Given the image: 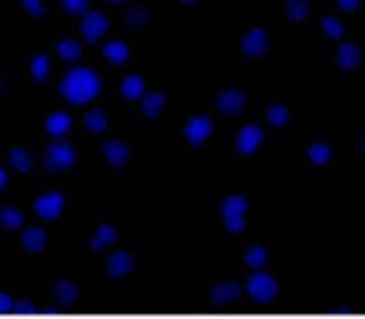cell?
Returning a JSON list of instances; mask_svg holds the SVG:
<instances>
[{
    "instance_id": "1",
    "label": "cell",
    "mask_w": 365,
    "mask_h": 319,
    "mask_svg": "<svg viewBox=\"0 0 365 319\" xmlns=\"http://www.w3.org/2000/svg\"><path fill=\"white\" fill-rule=\"evenodd\" d=\"M61 95L70 105H85L100 93V75L88 65L70 67L58 83Z\"/></svg>"
},
{
    "instance_id": "2",
    "label": "cell",
    "mask_w": 365,
    "mask_h": 319,
    "mask_svg": "<svg viewBox=\"0 0 365 319\" xmlns=\"http://www.w3.org/2000/svg\"><path fill=\"white\" fill-rule=\"evenodd\" d=\"M75 165V150H73L70 143L56 138L45 145L43 152V167L48 172H66Z\"/></svg>"
},
{
    "instance_id": "3",
    "label": "cell",
    "mask_w": 365,
    "mask_h": 319,
    "mask_svg": "<svg viewBox=\"0 0 365 319\" xmlns=\"http://www.w3.org/2000/svg\"><path fill=\"white\" fill-rule=\"evenodd\" d=\"M108 28H111V20H108L106 13L85 11L83 15H80V38H83L85 43H98V40L108 33Z\"/></svg>"
},
{
    "instance_id": "4",
    "label": "cell",
    "mask_w": 365,
    "mask_h": 319,
    "mask_svg": "<svg viewBox=\"0 0 365 319\" xmlns=\"http://www.w3.org/2000/svg\"><path fill=\"white\" fill-rule=\"evenodd\" d=\"M63 207H66V195L58 193V190H45L33 202L35 215H38L40 220H58Z\"/></svg>"
},
{
    "instance_id": "5",
    "label": "cell",
    "mask_w": 365,
    "mask_h": 319,
    "mask_svg": "<svg viewBox=\"0 0 365 319\" xmlns=\"http://www.w3.org/2000/svg\"><path fill=\"white\" fill-rule=\"evenodd\" d=\"M211 132H213V120L208 115H193L182 125V135H185V140H188L193 148L203 145Z\"/></svg>"
},
{
    "instance_id": "6",
    "label": "cell",
    "mask_w": 365,
    "mask_h": 319,
    "mask_svg": "<svg viewBox=\"0 0 365 319\" xmlns=\"http://www.w3.org/2000/svg\"><path fill=\"white\" fill-rule=\"evenodd\" d=\"M135 270V254L128 252V249H118L111 257L106 259V275L113 280H120V277L130 275Z\"/></svg>"
},
{
    "instance_id": "7",
    "label": "cell",
    "mask_w": 365,
    "mask_h": 319,
    "mask_svg": "<svg viewBox=\"0 0 365 319\" xmlns=\"http://www.w3.org/2000/svg\"><path fill=\"white\" fill-rule=\"evenodd\" d=\"M100 155L111 167H125L130 160V148L123 140H106L100 145Z\"/></svg>"
},
{
    "instance_id": "8",
    "label": "cell",
    "mask_w": 365,
    "mask_h": 319,
    "mask_svg": "<svg viewBox=\"0 0 365 319\" xmlns=\"http://www.w3.org/2000/svg\"><path fill=\"white\" fill-rule=\"evenodd\" d=\"M268 48V35L266 30H260V28H250L243 33V38H240V50H243L248 58H258L263 56Z\"/></svg>"
},
{
    "instance_id": "9",
    "label": "cell",
    "mask_w": 365,
    "mask_h": 319,
    "mask_svg": "<svg viewBox=\"0 0 365 319\" xmlns=\"http://www.w3.org/2000/svg\"><path fill=\"white\" fill-rule=\"evenodd\" d=\"M216 108L223 112V115H235L245 108V95L240 90L225 88L216 95Z\"/></svg>"
},
{
    "instance_id": "10",
    "label": "cell",
    "mask_w": 365,
    "mask_h": 319,
    "mask_svg": "<svg viewBox=\"0 0 365 319\" xmlns=\"http://www.w3.org/2000/svg\"><path fill=\"white\" fill-rule=\"evenodd\" d=\"M248 292L255 299H271L276 294V280L266 272H253L248 277Z\"/></svg>"
},
{
    "instance_id": "11",
    "label": "cell",
    "mask_w": 365,
    "mask_h": 319,
    "mask_svg": "<svg viewBox=\"0 0 365 319\" xmlns=\"http://www.w3.org/2000/svg\"><path fill=\"white\" fill-rule=\"evenodd\" d=\"M260 143H263V130H260L258 125L240 127L238 138H235V148H238V152H243V155L255 152V150L260 148Z\"/></svg>"
},
{
    "instance_id": "12",
    "label": "cell",
    "mask_w": 365,
    "mask_h": 319,
    "mask_svg": "<svg viewBox=\"0 0 365 319\" xmlns=\"http://www.w3.org/2000/svg\"><path fill=\"white\" fill-rule=\"evenodd\" d=\"M45 130H48V135H53V138H66L68 132L73 130V115L66 110L50 112L48 120H45Z\"/></svg>"
},
{
    "instance_id": "13",
    "label": "cell",
    "mask_w": 365,
    "mask_h": 319,
    "mask_svg": "<svg viewBox=\"0 0 365 319\" xmlns=\"http://www.w3.org/2000/svg\"><path fill=\"white\" fill-rule=\"evenodd\" d=\"M33 152H30L28 148H23V145H16V148L8 150V165H11V170H16L18 175H25V172H30V167H33Z\"/></svg>"
},
{
    "instance_id": "14",
    "label": "cell",
    "mask_w": 365,
    "mask_h": 319,
    "mask_svg": "<svg viewBox=\"0 0 365 319\" xmlns=\"http://www.w3.org/2000/svg\"><path fill=\"white\" fill-rule=\"evenodd\" d=\"M20 245L28 252H43L45 245H48V232L43 230V227L33 225V227H25L20 235Z\"/></svg>"
},
{
    "instance_id": "15",
    "label": "cell",
    "mask_w": 365,
    "mask_h": 319,
    "mask_svg": "<svg viewBox=\"0 0 365 319\" xmlns=\"http://www.w3.org/2000/svg\"><path fill=\"white\" fill-rule=\"evenodd\" d=\"M145 93V80L138 75V72H128L120 80V95L125 100H140Z\"/></svg>"
},
{
    "instance_id": "16",
    "label": "cell",
    "mask_w": 365,
    "mask_h": 319,
    "mask_svg": "<svg viewBox=\"0 0 365 319\" xmlns=\"http://www.w3.org/2000/svg\"><path fill=\"white\" fill-rule=\"evenodd\" d=\"M103 58H106L111 65H123L130 58V48H128L125 40H108L103 45Z\"/></svg>"
},
{
    "instance_id": "17",
    "label": "cell",
    "mask_w": 365,
    "mask_h": 319,
    "mask_svg": "<svg viewBox=\"0 0 365 319\" xmlns=\"http://www.w3.org/2000/svg\"><path fill=\"white\" fill-rule=\"evenodd\" d=\"M163 110H166V95L163 93H143V98H140V112H143L145 117L155 120Z\"/></svg>"
},
{
    "instance_id": "18",
    "label": "cell",
    "mask_w": 365,
    "mask_h": 319,
    "mask_svg": "<svg viewBox=\"0 0 365 319\" xmlns=\"http://www.w3.org/2000/svg\"><path fill=\"white\" fill-rule=\"evenodd\" d=\"M118 240V230L111 225V222H103L93 230V237H90V249H103L108 245H113Z\"/></svg>"
},
{
    "instance_id": "19",
    "label": "cell",
    "mask_w": 365,
    "mask_h": 319,
    "mask_svg": "<svg viewBox=\"0 0 365 319\" xmlns=\"http://www.w3.org/2000/svg\"><path fill=\"white\" fill-rule=\"evenodd\" d=\"M238 297H240V285L238 282H230V280L218 282V285L213 287V292H211V299L213 302H218V304H228V302H233V299H238Z\"/></svg>"
},
{
    "instance_id": "20",
    "label": "cell",
    "mask_w": 365,
    "mask_h": 319,
    "mask_svg": "<svg viewBox=\"0 0 365 319\" xmlns=\"http://www.w3.org/2000/svg\"><path fill=\"white\" fill-rule=\"evenodd\" d=\"M56 53L61 56V60L75 63V60H80V56H83V45L78 43L75 38H63L56 43Z\"/></svg>"
},
{
    "instance_id": "21",
    "label": "cell",
    "mask_w": 365,
    "mask_h": 319,
    "mask_svg": "<svg viewBox=\"0 0 365 319\" xmlns=\"http://www.w3.org/2000/svg\"><path fill=\"white\" fill-rule=\"evenodd\" d=\"M221 212L223 215H245L248 212V200L243 195H225L221 200Z\"/></svg>"
},
{
    "instance_id": "22",
    "label": "cell",
    "mask_w": 365,
    "mask_h": 319,
    "mask_svg": "<svg viewBox=\"0 0 365 319\" xmlns=\"http://www.w3.org/2000/svg\"><path fill=\"white\" fill-rule=\"evenodd\" d=\"M30 75H33L35 83H45L50 75V60L45 53H35L33 58H30Z\"/></svg>"
},
{
    "instance_id": "23",
    "label": "cell",
    "mask_w": 365,
    "mask_h": 319,
    "mask_svg": "<svg viewBox=\"0 0 365 319\" xmlns=\"http://www.w3.org/2000/svg\"><path fill=\"white\" fill-rule=\"evenodd\" d=\"M83 122L90 132H103L108 127V112L103 108H90L83 115Z\"/></svg>"
},
{
    "instance_id": "24",
    "label": "cell",
    "mask_w": 365,
    "mask_h": 319,
    "mask_svg": "<svg viewBox=\"0 0 365 319\" xmlns=\"http://www.w3.org/2000/svg\"><path fill=\"white\" fill-rule=\"evenodd\" d=\"M23 212L13 204H6V207H0V227H6V230H20L23 227Z\"/></svg>"
},
{
    "instance_id": "25",
    "label": "cell",
    "mask_w": 365,
    "mask_h": 319,
    "mask_svg": "<svg viewBox=\"0 0 365 319\" xmlns=\"http://www.w3.org/2000/svg\"><path fill=\"white\" fill-rule=\"evenodd\" d=\"M150 20V13L145 6H130L125 11V22H128V28H133V30H140L145 28V22Z\"/></svg>"
},
{
    "instance_id": "26",
    "label": "cell",
    "mask_w": 365,
    "mask_h": 319,
    "mask_svg": "<svg viewBox=\"0 0 365 319\" xmlns=\"http://www.w3.org/2000/svg\"><path fill=\"white\" fill-rule=\"evenodd\" d=\"M53 294H56L58 302H73V299L78 297V287H75V282L61 280L56 287H53Z\"/></svg>"
},
{
    "instance_id": "27",
    "label": "cell",
    "mask_w": 365,
    "mask_h": 319,
    "mask_svg": "<svg viewBox=\"0 0 365 319\" xmlns=\"http://www.w3.org/2000/svg\"><path fill=\"white\" fill-rule=\"evenodd\" d=\"M266 259H268L266 249L258 247V245H253V247L245 252V262H248L250 267H263V264H266Z\"/></svg>"
},
{
    "instance_id": "28",
    "label": "cell",
    "mask_w": 365,
    "mask_h": 319,
    "mask_svg": "<svg viewBox=\"0 0 365 319\" xmlns=\"http://www.w3.org/2000/svg\"><path fill=\"white\" fill-rule=\"evenodd\" d=\"M61 6L68 15H83L88 11V0H61Z\"/></svg>"
},
{
    "instance_id": "29",
    "label": "cell",
    "mask_w": 365,
    "mask_h": 319,
    "mask_svg": "<svg viewBox=\"0 0 365 319\" xmlns=\"http://www.w3.org/2000/svg\"><path fill=\"white\" fill-rule=\"evenodd\" d=\"M23 11L33 18H43L45 15V3L43 0H20Z\"/></svg>"
},
{
    "instance_id": "30",
    "label": "cell",
    "mask_w": 365,
    "mask_h": 319,
    "mask_svg": "<svg viewBox=\"0 0 365 319\" xmlns=\"http://www.w3.org/2000/svg\"><path fill=\"white\" fill-rule=\"evenodd\" d=\"M245 215H223V227L228 232H243L245 230Z\"/></svg>"
},
{
    "instance_id": "31",
    "label": "cell",
    "mask_w": 365,
    "mask_h": 319,
    "mask_svg": "<svg viewBox=\"0 0 365 319\" xmlns=\"http://www.w3.org/2000/svg\"><path fill=\"white\" fill-rule=\"evenodd\" d=\"M285 117H288V110H285L283 105H273L271 110H268V120H271L273 125H283Z\"/></svg>"
},
{
    "instance_id": "32",
    "label": "cell",
    "mask_w": 365,
    "mask_h": 319,
    "mask_svg": "<svg viewBox=\"0 0 365 319\" xmlns=\"http://www.w3.org/2000/svg\"><path fill=\"white\" fill-rule=\"evenodd\" d=\"M288 11H290V15H293V18H300L305 13V6H303V3H295V0H293V3L288 6Z\"/></svg>"
},
{
    "instance_id": "33",
    "label": "cell",
    "mask_w": 365,
    "mask_h": 319,
    "mask_svg": "<svg viewBox=\"0 0 365 319\" xmlns=\"http://www.w3.org/2000/svg\"><path fill=\"white\" fill-rule=\"evenodd\" d=\"M13 304V297L8 292H0V309H8Z\"/></svg>"
},
{
    "instance_id": "34",
    "label": "cell",
    "mask_w": 365,
    "mask_h": 319,
    "mask_svg": "<svg viewBox=\"0 0 365 319\" xmlns=\"http://www.w3.org/2000/svg\"><path fill=\"white\" fill-rule=\"evenodd\" d=\"M6 185H8V170H6L3 165H0V190L6 188Z\"/></svg>"
},
{
    "instance_id": "35",
    "label": "cell",
    "mask_w": 365,
    "mask_h": 319,
    "mask_svg": "<svg viewBox=\"0 0 365 319\" xmlns=\"http://www.w3.org/2000/svg\"><path fill=\"white\" fill-rule=\"evenodd\" d=\"M0 93H6V77L0 75Z\"/></svg>"
},
{
    "instance_id": "36",
    "label": "cell",
    "mask_w": 365,
    "mask_h": 319,
    "mask_svg": "<svg viewBox=\"0 0 365 319\" xmlns=\"http://www.w3.org/2000/svg\"><path fill=\"white\" fill-rule=\"evenodd\" d=\"M178 3H182V6H193V3H198V0H178Z\"/></svg>"
},
{
    "instance_id": "37",
    "label": "cell",
    "mask_w": 365,
    "mask_h": 319,
    "mask_svg": "<svg viewBox=\"0 0 365 319\" xmlns=\"http://www.w3.org/2000/svg\"><path fill=\"white\" fill-rule=\"evenodd\" d=\"M108 3H113V6H118V3H125V0H108Z\"/></svg>"
}]
</instances>
